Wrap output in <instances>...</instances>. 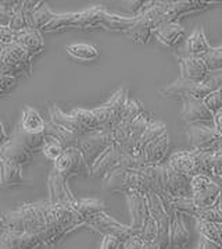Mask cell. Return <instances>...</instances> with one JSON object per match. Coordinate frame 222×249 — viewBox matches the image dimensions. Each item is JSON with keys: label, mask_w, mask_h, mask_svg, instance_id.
Returning <instances> with one entry per match:
<instances>
[{"label": "cell", "mask_w": 222, "mask_h": 249, "mask_svg": "<svg viewBox=\"0 0 222 249\" xmlns=\"http://www.w3.org/2000/svg\"><path fill=\"white\" fill-rule=\"evenodd\" d=\"M6 229L35 234L45 247H54L74 230L86 227L85 220L72 209L50 202H33L3 214Z\"/></svg>", "instance_id": "1"}, {"label": "cell", "mask_w": 222, "mask_h": 249, "mask_svg": "<svg viewBox=\"0 0 222 249\" xmlns=\"http://www.w3.org/2000/svg\"><path fill=\"white\" fill-rule=\"evenodd\" d=\"M53 163L54 166L48 178V202L71 206L77 198L72 195L67 181L77 176L91 177V167L86 163L79 148L65 149L60 158Z\"/></svg>", "instance_id": "2"}, {"label": "cell", "mask_w": 222, "mask_h": 249, "mask_svg": "<svg viewBox=\"0 0 222 249\" xmlns=\"http://www.w3.org/2000/svg\"><path fill=\"white\" fill-rule=\"evenodd\" d=\"M103 190L110 194H142L146 195L150 187L147 184L146 178L142 176V173L138 171H129V170L118 169L112 170L110 174H107L103 178Z\"/></svg>", "instance_id": "3"}, {"label": "cell", "mask_w": 222, "mask_h": 249, "mask_svg": "<svg viewBox=\"0 0 222 249\" xmlns=\"http://www.w3.org/2000/svg\"><path fill=\"white\" fill-rule=\"evenodd\" d=\"M32 57L17 43L6 45L0 53V75L28 77L32 71Z\"/></svg>", "instance_id": "4"}, {"label": "cell", "mask_w": 222, "mask_h": 249, "mask_svg": "<svg viewBox=\"0 0 222 249\" xmlns=\"http://www.w3.org/2000/svg\"><path fill=\"white\" fill-rule=\"evenodd\" d=\"M129 102L128 98V89L127 88H120L109 102L101 105L99 107L93 109V113L99 123V130L112 131L118 123L121 121L122 114L127 109V105Z\"/></svg>", "instance_id": "5"}, {"label": "cell", "mask_w": 222, "mask_h": 249, "mask_svg": "<svg viewBox=\"0 0 222 249\" xmlns=\"http://www.w3.org/2000/svg\"><path fill=\"white\" fill-rule=\"evenodd\" d=\"M192 198L199 209H210L218 205L221 187L208 176H194L190 181Z\"/></svg>", "instance_id": "6"}, {"label": "cell", "mask_w": 222, "mask_h": 249, "mask_svg": "<svg viewBox=\"0 0 222 249\" xmlns=\"http://www.w3.org/2000/svg\"><path fill=\"white\" fill-rule=\"evenodd\" d=\"M160 92V96L164 99H196L203 100L207 95H210L212 90L207 87V84H197L192 81L178 78L170 85L164 87Z\"/></svg>", "instance_id": "7"}, {"label": "cell", "mask_w": 222, "mask_h": 249, "mask_svg": "<svg viewBox=\"0 0 222 249\" xmlns=\"http://www.w3.org/2000/svg\"><path fill=\"white\" fill-rule=\"evenodd\" d=\"M186 135L194 150L211 153L222 150V137L212 127H207L204 124H192L186 127Z\"/></svg>", "instance_id": "8"}, {"label": "cell", "mask_w": 222, "mask_h": 249, "mask_svg": "<svg viewBox=\"0 0 222 249\" xmlns=\"http://www.w3.org/2000/svg\"><path fill=\"white\" fill-rule=\"evenodd\" d=\"M112 143H115L114 137H112V131H93V132H88L85 135V138L81 140L79 150L91 167Z\"/></svg>", "instance_id": "9"}, {"label": "cell", "mask_w": 222, "mask_h": 249, "mask_svg": "<svg viewBox=\"0 0 222 249\" xmlns=\"http://www.w3.org/2000/svg\"><path fill=\"white\" fill-rule=\"evenodd\" d=\"M86 227L95 230L96 232L101 234L103 237L104 235H112L115 238L121 239L124 244L132 237V230L129 226H124L120 221H117L111 216H109L106 212L88 220Z\"/></svg>", "instance_id": "10"}, {"label": "cell", "mask_w": 222, "mask_h": 249, "mask_svg": "<svg viewBox=\"0 0 222 249\" xmlns=\"http://www.w3.org/2000/svg\"><path fill=\"white\" fill-rule=\"evenodd\" d=\"M217 1H202V0H181V1H165V11L162 24L165 22H176V21L197 11H204L207 9L215 7Z\"/></svg>", "instance_id": "11"}, {"label": "cell", "mask_w": 222, "mask_h": 249, "mask_svg": "<svg viewBox=\"0 0 222 249\" xmlns=\"http://www.w3.org/2000/svg\"><path fill=\"white\" fill-rule=\"evenodd\" d=\"M45 248L42 239L30 232L4 229L0 231V249H41Z\"/></svg>", "instance_id": "12"}, {"label": "cell", "mask_w": 222, "mask_h": 249, "mask_svg": "<svg viewBox=\"0 0 222 249\" xmlns=\"http://www.w3.org/2000/svg\"><path fill=\"white\" fill-rule=\"evenodd\" d=\"M192 177L176 173L165 163V195L170 199L192 196Z\"/></svg>", "instance_id": "13"}, {"label": "cell", "mask_w": 222, "mask_h": 249, "mask_svg": "<svg viewBox=\"0 0 222 249\" xmlns=\"http://www.w3.org/2000/svg\"><path fill=\"white\" fill-rule=\"evenodd\" d=\"M127 202H128V209L131 214V230L132 237H139L142 230L144 227L146 220L149 219V210H147V200L146 196L142 194H128L127 195Z\"/></svg>", "instance_id": "14"}, {"label": "cell", "mask_w": 222, "mask_h": 249, "mask_svg": "<svg viewBox=\"0 0 222 249\" xmlns=\"http://www.w3.org/2000/svg\"><path fill=\"white\" fill-rule=\"evenodd\" d=\"M122 150L117 143H112L109 149L101 155L91 166V177L104 178L112 170L121 167Z\"/></svg>", "instance_id": "15"}, {"label": "cell", "mask_w": 222, "mask_h": 249, "mask_svg": "<svg viewBox=\"0 0 222 249\" xmlns=\"http://www.w3.org/2000/svg\"><path fill=\"white\" fill-rule=\"evenodd\" d=\"M181 78L197 84H204L208 80L211 71L204 57H179Z\"/></svg>", "instance_id": "16"}, {"label": "cell", "mask_w": 222, "mask_h": 249, "mask_svg": "<svg viewBox=\"0 0 222 249\" xmlns=\"http://www.w3.org/2000/svg\"><path fill=\"white\" fill-rule=\"evenodd\" d=\"M212 50V46L208 43L204 28H197L192 32V35L185 40L183 46L178 50L179 57H204Z\"/></svg>", "instance_id": "17"}, {"label": "cell", "mask_w": 222, "mask_h": 249, "mask_svg": "<svg viewBox=\"0 0 222 249\" xmlns=\"http://www.w3.org/2000/svg\"><path fill=\"white\" fill-rule=\"evenodd\" d=\"M144 111L143 109V103L139 100H129L127 105V109L122 114L121 121L118 123V125L112 130V137H114V142L115 143H122L128 140L129 132H131V125L135 120L141 116Z\"/></svg>", "instance_id": "18"}, {"label": "cell", "mask_w": 222, "mask_h": 249, "mask_svg": "<svg viewBox=\"0 0 222 249\" xmlns=\"http://www.w3.org/2000/svg\"><path fill=\"white\" fill-rule=\"evenodd\" d=\"M181 117L188 125H192L212 121L214 114L204 106L203 100L185 99L182 100Z\"/></svg>", "instance_id": "19"}, {"label": "cell", "mask_w": 222, "mask_h": 249, "mask_svg": "<svg viewBox=\"0 0 222 249\" xmlns=\"http://www.w3.org/2000/svg\"><path fill=\"white\" fill-rule=\"evenodd\" d=\"M168 149H170V137H168V132L162 134L161 137H159L157 140H154L150 143H147L143 148V150H142V158H143V161H144L146 167L162 164V160L165 158Z\"/></svg>", "instance_id": "20"}, {"label": "cell", "mask_w": 222, "mask_h": 249, "mask_svg": "<svg viewBox=\"0 0 222 249\" xmlns=\"http://www.w3.org/2000/svg\"><path fill=\"white\" fill-rule=\"evenodd\" d=\"M171 220V229H170V244L171 248L182 249L189 244V230L186 227V223L183 216L176 213L171 208H167Z\"/></svg>", "instance_id": "21"}, {"label": "cell", "mask_w": 222, "mask_h": 249, "mask_svg": "<svg viewBox=\"0 0 222 249\" xmlns=\"http://www.w3.org/2000/svg\"><path fill=\"white\" fill-rule=\"evenodd\" d=\"M14 43L20 45L32 59L45 49V40H43L42 34L39 31L32 30V28H25L20 32H16Z\"/></svg>", "instance_id": "22"}, {"label": "cell", "mask_w": 222, "mask_h": 249, "mask_svg": "<svg viewBox=\"0 0 222 249\" xmlns=\"http://www.w3.org/2000/svg\"><path fill=\"white\" fill-rule=\"evenodd\" d=\"M153 36L164 46L174 49L185 38V30L182 28L179 22H165L161 24L159 28H156Z\"/></svg>", "instance_id": "23"}, {"label": "cell", "mask_w": 222, "mask_h": 249, "mask_svg": "<svg viewBox=\"0 0 222 249\" xmlns=\"http://www.w3.org/2000/svg\"><path fill=\"white\" fill-rule=\"evenodd\" d=\"M49 111H50V124H53L54 127H59V128H63V130L70 131V132L78 135V137H83V135L88 134L86 131L83 130V127H82L81 124L77 121V119L71 116V113L70 114L64 113L56 105H51Z\"/></svg>", "instance_id": "24"}, {"label": "cell", "mask_w": 222, "mask_h": 249, "mask_svg": "<svg viewBox=\"0 0 222 249\" xmlns=\"http://www.w3.org/2000/svg\"><path fill=\"white\" fill-rule=\"evenodd\" d=\"M25 182V177L22 174V166L0 159V184L3 188H14L21 187Z\"/></svg>", "instance_id": "25"}, {"label": "cell", "mask_w": 222, "mask_h": 249, "mask_svg": "<svg viewBox=\"0 0 222 249\" xmlns=\"http://www.w3.org/2000/svg\"><path fill=\"white\" fill-rule=\"evenodd\" d=\"M32 158H33V153L31 150L24 148L18 142L10 140V138L0 148V159L13 161V163L21 164V166L31 163Z\"/></svg>", "instance_id": "26"}, {"label": "cell", "mask_w": 222, "mask_h": 249, "mask_svg": "<svg viewBox=\"0 0 222 249\" xmlns=\"http://www.w3.org/2000/svg\"><path fill=\"white\" fill-rule=\"evenodd\" d=\"M172 170L176 173L194 177V159H193V150H176L174 152L167 161Z\"/></svg>", "instance_id": "27"}, {"label": "cell", "mask_w": 222, "mask_h": 249, "mask_svg": "<svg viewBox=\"0 0 222 249\" xmlns=\"http://www.w3.org/2000/svg\"><path fill=\"white\" fill-rule=\"evenodd\" d=\"M20 128L28 134H43L46 131V123L39 114V111L31 107L25 106L22 110V116H21Z\"/></svg>", "instance_id": "28"}, {"label": "cell", "mask_w": 222, "mask_h": 249, "mask_svg": "<svg viewBox=\"0 0 222 249\" xmlns=\"http://www.w3.org/2000/svg\"><path fill=\"white\" fill-rule=\"evenodd\" d=\"M54 16H56V13H53L46 3L39 1L38 6L27 16L28 28H32V30L36 31L45 30L48 27V24L54 18Z\"/></svg>", "instance_id": "29"}, {"label": "cell", "mask_w": 222, "mask_h": 249, "mask_svg": "<svg viewBox=\"0 0 222 249\" xmlns=\"http://www.w3.org/2000/svg\"><path fill=\"white\" fill-rule=\"evenodd\" d=\"M71 208L75 210L85 223L92 217L104 213L106 212V205L100 199H91V198H83V199H75L72 202Z\"/></svg>", "instance_id": "30"}, {"label": "cell", "mask_w": 222, "mask_h": 249, "mask_svg": "<svg viewBox=\"0 0 222 249\" xmlns=\"http://www.w3.org/2000/svg\"><path fill=\"white\" fill-rule=\"evenodd\" d=\"M45 138H46L45 132L43 134H28V132L21 130L20 125H17L13 131L10 140L18 142L24 148H27L33 153L35 150H42V146L45 143Z\"/></svg>", "instance_id": "31"}, {"label": "cell", "mask_w": 222, "mask_h": 249, "mask_svg": "<svg viewBox=\"0 0 222 249\" xmlns=\"http://www.w3.org/2000/svg\"><path fill=\"white\" fill-rule=\"evenodd\" d=\"M67 53L79 61H95L99 59V49L89 43H72L67 46Z\"/></svg>", "instance_id": "32"}, {"label": "cell", "mask_w": 222, "mask_h": 249, "mask_svg": "<svg viewBox=\"0 0 222 249\" xmlns=\"http://www.w3.org/2000/svg\"><path fill=\"white\" fill-rule=\"evenodd\" d=\"M71 116L75 117L77 121L83 127V130L86 132H93V131H99V123L97 119L93 113V110L88 109H81V107H77L71 111Z\"/></svg>", "instance_id": "33"}, {"label": "cell", "mask_w": 222, "mask_h": 249, "mask_svg": "<svg viewBox=\"0 0 222 249\" xmlns=\"http://www.w3.org/2000/svg\"><path fill=\"white\" fill-rule=\"evenodd\" d=\"M192 150L193 159H194V176H208V177H211V152Z\"/></svg>", "instance_id": "34"}, {"label": "cell", "mask_w": 222, "mask_h": 249, "mask_svg": "<svg viewBox=\"0 0 222 249\" xmlns=\"http://www.w3.org/2000/svg\"><path fill=\"white\" fill-rule=\"evenodd\" d=\"M165 208H171L172 210H175L176 213H179L182 216H192L194 219H196L197 212H199V208L196 206V203H194L192 196L171 199L170 203Z\"/></svg>", "instance_id": "35"}, {"label": "cell", "mask_w": 222, "mask_h": 249, "mask_svg": "<svg viewBox=\"0 0 222 249\" xmlns=\"http://www.w3.org/2000/svg\"><path fill=\"white\" fill-rule=\"evenodd\" d=\"M64 150H65V148L63 146L60 141L51 137V135H46L45 143L42 146V152L48 159L51 160V161H56L63 155Z\"/></svg>", "instance_id": "36"}, {"label": "cell", "mask_w": 222, "mask_h": 249, "mask_svg": "<svg viewBox=\"0 0 222 249\" xmlns=\"http://www.w3.org/2000/svg\"><path fill=\"white\" fill-rule=\"evenodd\" d=\"M167 132V127L165 124L161 123V121H150L149 127L146 128L144 134L142 135L141 138V150H143V148L150 143L152 141L157 140L159 137H161L162 134Z\"/></svg>", "instance_id": "37"}, {"label": "cell", "mask_w": 222, "mask_h": 249, "mask_svg": "<svg viewBox=\"0 0 222 249\" xmlns=\"http://www.w3.org/2000/svg\"><path fill=\"white\" fill-rule=\"evenodd\" d=\"M203 103L215 116V114H218V113L222 111V93L220 90L211 92L210 95H207L203 99Z\"/></svg>", "instance_id": "38"}, {"label": "cell", "mask_w": 222, "mask_h": 249, "mask_svg": "<svg viewBox=\"0 0 222 249\" xmlns=\"http://www.w3.org/2000/svg\"><path fill=\"white\" fill-rule=\"evenodd\" d=\"M204 60H206L210 71L222 70V46L212 48L211 52L207 56H204Z\"/></svg>", "instance_id": "39"}, {"label": "cell", "mask_w": 222, "mask_h": 249, "mask_svg": "<svg viewBox=\"0 0 222 249\" xmlns=\"http://www.w3.org/2000/svg\"><path fill=\"white\" fill-rule=\"evenodd\" d=\"M211 173V178H222V150L212 153Z\"/></svg>", "instance_id": "40"}, {"label": "cell", "mask_w": 222, "mask_h": 249, "mask_svg": "<svg viewBox=\"0 0 222 249\" xmlns=\"http://www.w3.org/2000/svg\"><path fill=\"white\" fill-rule=\"evenodd\" d=\"M17 85V78L7 77V75H0V96L9 95L11 90Z\"/></svg>", "instance_id": "41"}, {"label": "cell", "mask_w": 222, "mask_h": 249, "mask_svg": "<svg viewBox=\"0 0 222 249\" xmlns=\"http://www.w3.org/2000/svg\"><path fill=\"white\" fill-rule=\"evenodd\" d=\"M100 249H124V242L112 235H104Z\"/></svg>", "instance_id": "42"}, {"label": "cell", "mask_w": 222, "mask_h": 249, "mask_svg": "<svg viewBox=\"0 0 222 249\" xmlns=\"http://www.w3.org/2000/svg\"><path fill=\"white\" fill-rule=\"evenodd\" d=\"M16 39V32L10 28H4V27H0V42L4 43V45H10L14 43Z\"/></svg>", "instance_id": "43"}, {"label": "cell", "mask_w": 222, "mask_h": 249, "mask_svg": "<svg viewBox=\"0 0 222 249\" xmlns=\"http://www.w3.org/2000/svg\"><path fill=\"white\" fill-rule=\"evenodd\" d=\"M11 20H13V11L0 7V27L10 28Z\"/></svg>", "instance_id": "44"}, {"label": "cell", "mask_w": 222, "mask_h": 249, "mask_svg": "<svg viewBox=\"0 0 222 249\" xmlns=\"http://www.w3.org/2000/svg\"><path fill=\"white\" fill-rule=\"evenodd\" d=\"M197 249H222V248L220 247V245H217L215 242H212V241H210V239L202 237V238H200V242H199V247H197Z\"/></svg>", "instance_id": "45"}, {"label": "cell", "mask_w": 222, "mask_h": 249, "mask_svg": "<svg viewBox=\"0 0 222 249\" xmlns=\"http://www.w3.org/2000/svg\"><path fill=\"white\" fill-rule=\"evenodd\" d=\"M212 123H214V128H215V131L222 137V111L214 116Z\"/></svg>", "instance_id": "46"}, {"label": "cell", "mask_w": 222, "mask_h": 249, "mask_svg": "<svg viewBox=\"0 0 222 249\" xmlns=\"http://www.w3.org/2000/svg\"><path fill=\"white\" fill-rule=\"evenodd\" d=\"M7 141H9L7 132H6V128H4V124H3V123H1V120H0V143H1V145H4Z\"/></svg>", "instance_id": "47"}, {"label": "cell", "mask_w": 222, "mask_h": 249, "mask_svg": "<svg viewBox=\"0 0 222 249\" xmlns=\"http://www.w3.org/2000/svg\"><path fill=\"white\" fill-rule=\"evenodd\" d=\"M212 179H214V181L221 187V196H220V200H218V205H217V206L222 210V178H212Z\"/></svg>", "instance_id": "48"}, {"label": "cell", "mask_w": 222, "mask_h": 249, "mask_svg": "<svg viewBox=\"0 0 222 249\" xmlns=\"http://www.w3.org/2000/svg\"><path fill=\"white\" fill-rule=\"evenodd\" d=\"M6 227V224H4V216H3V213H0V229L3 230Z\"/></svg>", "instance_id": "49"}, {"label": "cell", "mask_w": 222, "mask_h": 249, "mask_svg": "<svg viewBox=\"0 0 222 249\" xmlns=\"http://www.w3.org/2000/svg\"><path fill=\"white\" fill-rule=\"evenodd\" d=\"M4 46H6V45H4V43H1V42H0V53H1V50L4 49Z\"/></svg>", "instance_id": "50"}, {"label": "cell", "mask_w": 222, "mask_h": 249, "mask_svg": "<svg viewBox=\"0 0 222 249\" xmlns=\"http://www.w3.org/2000/svg\"><path fill=\"white\" fill-rule=\"evenodd\" d=\"M220 92H221V93H222V88H221V89H220Z\"/></svg>", "instance_id": "51"}]
</instances>
